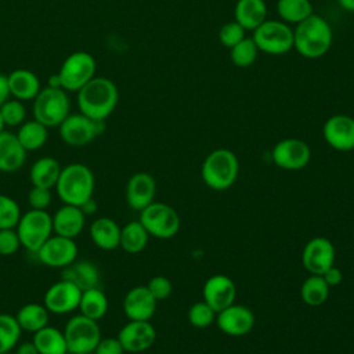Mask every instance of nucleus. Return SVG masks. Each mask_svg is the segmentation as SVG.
I'll list each match as a JSON object with an SVG mask.
<instances>
[{
    "label": "nucleus",
    "mask_w": 354,
    "mask_h": 354,
    "mask_svg": "<svg viewBox=\"0 0 354 354\" xmlns=\"http://www.w3.org/2000/svg\"><path fill=\"white\" fill-rule=\"evenodd\" d=\"M119 101L116 84L105 76H94L77 91L79 112L95 119L105 120L112 115Z\"/></svg>",
    "instance_id": "obj_1"
},
{
    "label": "nucleus",
    "mask_w": 354,
    "mask_h": 354,
    "mask_svg": "<svg viewBox=\"0 0 354 354\" xmlns=\"http://www.w3.org/2000/svg\"><path fill=\"white\" fill-rule=\"evenodd\" d=\"M333 40L330 25L325 18L311 14L293 29V47L304 58L317 59L324 57Z\"/></svg>",
    "instance_id": "obj_2"
},
{
    "label": "nucleus",
    "mask_w": 354,
    "mask_h": 354,
    "mask_svg": "<svg viewBox=\"0 0 354 354\" xmlns=\"http://www.w3.org/2000/svg\"><path fill=\"white\" fill-rule=\"evenodd\" d=\"M95 178L91 169L83 163H71L61 169L55 191L62 203L82 206L93 198Z\"/></svg>",
    "instance_id": "obj_3"
},
{
    "label": "nucleus",
    "mask_w": 354,
    "mask_h": 354,
    "mask_svg": "<svg viewBox=\"0 0 354 354\" xmlns=\"http://www.w3.org/2000/svg\"><path fill=\"white\" fill-rule=\"evenodd\" d=\"M239 174V160L236 155L227 148L212 151L203 160L201 177L210 189L224 191L231 188Z\"/></svg>",
    "instance_id": "obj_4"
},
{
    "label": "nucleus",
    "mask_w": 354,
    "mask_h": 354,
    "mask_svg": "<svg viewBox=\"0 0 354 354\" xmlns=\"http://www.w3.org/2000/svg\"><path fill=\"white\" fill-rule=\"evenodd\" d=\"M68 91L61 87L46 86L33 100V119L47 129L58 127L71 113Z\"/></svg>",
    "instance_id": "obj_5"
},
{
    "label": "nucleus",
    "mask_w": 354,
    "mask_h": 354,
    "mask_svg": "<svg viewBox=\"0 0 354 354\" xmlns=\"http://www.w3.org/2000/svg\"><path fill=\"white\" fill-rule=\"evenodd\" d=\"M15 230L22 248L36 254L41 245L54 234L51 214L47 210L30 209L21 214Z\"/></svg>",
    "instance_id": "obj_6"
},
{
    "label": "nucleus",
    "mask_w": 354,
    "mask_h": 354,
    "mask_svg": "<svg viewBox=\"0 0 354 354\" xmlns=\"http://www.w3.org/2000/svg\"><path fill=\"white\" fill-rule=\"evenodd\" d=\"M64 336L71 354H93L101 340L98 321L90 319L82 314L71 317L64 329Z\"/></svg>",
    "instance_id": "obj_7"
},
{
    "label": "nucleus",
    "mask_w": 354,
    "mask_h": 354,
    "mask_svg": "<svg viewBox=\"0 0 354 354\" xmlns=\"http://www.w3.org/2000/svg\"><path fill=\"white\" fill-rule=\"evenodd\" d=\"M138 221L148 231L149 236L159 239L173 238L181 227L178 213L170 205L155 201L140 212Z\"/></svg>",
    "instance_id": "obj_8"
},
{
    "label": "nucleus",
    "mask_w": 354,
    "mask_h": 354,
    "mask_svg": "<svg viewBox=\"0 0 354 354\" xmlns=\"http://www.w3.org/2000/svg\"><path fill=\"white\" fill-rule=\"evenodd\" d=\"M253 41L259 51L282 55L293 48V29L283 21L266 19L253 30Z\"/></svg>",
    "instance_id": "obj_9"
},
{
    "label": "nucleus",
    "mask_w": 354,
    "mask_h": 354,
    "mask_svg": "<svg viewBox=\"0 0 354 354\" xmlns=\"http://www.w3.org/2000/svg\"><path fill=\"white\" fill-rule=\"evenodd\" d=\"M95 66L94 57L87 51H75L69 54L57 73L61 87L65 91L77 93L95 76Z\"/></svg>",
    "instance_id": "obj_10"
},
{
    "label": "nucleus",
    "mask_w": 354,
    "mask_h": 354,
    "mask_svg": "<svg viewBox=\"0 0 354 354\" xmlns=\"http://www.w3.org/2000/svg\"><path fill=\"white\" fill-rule=\"evenodd\" d=\"M105 130V120L91 119L82 112L69 113L58 126L61 140L71 147H84Z\"/></svg>",
    "instance_id": "obj_11"
},
{
    "label": "nucleus",
    "mask_w": 354,
    "mask_h": 354,
    "mask_svg": "<svg viewBox=\"0 0 354 354\" xmlns=\"http://www.w3.org/2000/svg\"><path fill=\"white\" fill-rule=\"evenodd\" d=\"M79 248L75 239L53 234L36 252L41 264L50 268H65L77 259Z\"/></svg>",
    "instance_id": "obj_12"
},
{
    "label": "nucleus",
    "mask_w": 354,
    "mask_h": 354,
    "mask_svg": "<svg viewBox=\"0 0 354 354\" xmlns=\"http://www.w3.org/2000/svg\"><path fill=\"white\" fill-rule=\"evenodd\" d=\"M272 162L283 170H301L311 159V149L300 138H283L278 141L271 152Z\"/></svg>",
    "instance_id": "obj_13"
},
{
    "label": "nucleus",
    "mask_w": 354,
    "mask_h": 354,
    "mask_svg": "<svg viewBox=\"0 0 354 354\" xmlns=\"http://www.w3.org/2000/svg\"><path fill=\"white\" fill-rule=\"evenodd\" d=\"M82 290L72 282L61 278L46 290L43 304L50 314L64 315L73 313L79 307Z\"/></svg>",
    "instance_id": "obj_14"
},
{
    "label": "nucleus",
    "mask_w": 354,
    "mask_h": 354,
    "mask_svg": "<svg viewBox=\"0 0 354 354\" xmlns=\"http://www.w3.org/2000/svg\"><path fill=\"white\" fill-rule=\"evenodd\" d=\"M336 250L333 243L325 236L311 238L303 248L301 264L313 275H322L335 266Z\"/></svg>",
    "instance_id": "obj_15"
},
{
    "label": "nucleus",
    "mask_w": 354,
    "mask_h": 354,
    "mask_svg": "<svg viewBox=\"0 0 354 354\" xmlns=\"http://www.w3.org/2000/svg\"><path fill=\"white\" fill-rule=\"evenodd\" d=\"M118 339L124 353L140 354L153 346L156 330L149 321H129L120 328Z\"/></svg>",
    "instance_id": "obj_16"
},
{
    "label": "nucleus",
    "mask_w": 354,
    "mask_h": 354,
    "mask_svg": "<svg viewBox=\"0 0 354 354\" xmlns=\"http://www.w3.org/2000/svg\"><path fill=\"white\" fill-rule=\"evenodd\" d=\"M325 142L339 151L348 152L354 149V118L348 115H333L322 126Z\"/></svg>",
    "instance_id": "obj_17"
},
{
    "label": "nucleus",
    "mask_w": 354,
    "mask_h": 354,
    "mask_svg": "<svg viewBox=\"0 0 354 354\" xmlns=\"http://www.w3.org/2000/svg\"><path fill=\"white\" fill-rule=\"evenodd\" d=\"M218 329L228 336H243L254 326L253 311L243 304H231L216 315Z\"/></svg>",
    "instance_id": "obj_18"
},
{
    "label": "nucleus",
    "mask_w": 354,
    "mask_h": 354,
    "mask_svg": "<svg viewBox=\"0 0 354 354\" xmlns=\"http://www.w3.org/2000/svg\"><path fill=\"white\" fill-rule=\"evenodd\" d=\"M202 296L203 300L216 313H218L235 303L236 285L230 277L224 274H216L206 279L202 289Z\"/></svg>",
    "instance_id": "obj_19"
},
{
    "label": "nucleus",
    "mask_w": 354,
    "mask_h": 354,
    "mask_svg": "<svg viewBox=\"0 0 354 354\" xmlns=\"http://www.w3.org/2000/svg\"><path fill=\"white\" fill-rule=\"evenodd\" d=\"M156 194V181L147 171L134 173L126 184V202L130 209L141 212L151 205Z\"/></svg>",
    "instance_id": "obj_20"
},
{
    "label": "nucleus",
    "mask_w": 354,
    "mask_h": 354,
    "mask_svg": "<svg viewBox=\"0 0 354 354\" xmlns=\"http://www.w3.org/2000/svg\"><path fill=\"white\" fill-rule=\"evenodd\" d=\"M156 311V299L147 286L131 288L123 299V313L129 321H149Z\"/></svg>",
    "instance_id": "obj_21"
},
{
    "label": "nucleus",
    "mask_w": 354,
    "mask_h": 354,
    "mask_svg": "<svg viewBox=\"0 0 354 354\" xmlns=\"http://www.w3.org/2000/svg\"><path fill=\"white\" fill-rule=\"evenodd\" d=\"M51 218L53 232L65 238H77L86 225V214L79 206L73 205L64 203L55 210Z\"/></svg>",
    "instance_id": "obj_22"
},
{
    "label": "nucleus",
    "mask_w": 354,
    "mask_h": 354,
    "mask_svg": "<svg viewBox=\"0 0 354 354\" xmlns=\"http://www.w3.org/2000/svg\"><path fill=\"white\" fill-rule=\"evenodd\" d=\"M26 151L19 144L14 133L3 130L0 133V171L1 173H15L18 171L25 160Z\"/></svg>",
    "instance_id": "obj_23"
},
{
    "label": "nucleus",
    "mask_w": 354,
    "mask_h": 354,
    "mask_svg": "<svg viewBox=\"0 0 354 354\" xmlns=\"http://www.w3.org/2000/svg\"><path fill=\"white\" fill-rule=\"evenodd\" d=\"M10 95L19 101H30L41 90L37 75L29 69L18 68L7 75Z\"/></svg>",
    "instance_id": "obj_24"
},
{
    "label": "nucleus",
    "mask_w": 354,
    "mask_h": 354,
    "mask_svg": "<svg viewBox=\"0 0 354 354\" xmlns=\"http://www.w3.org/2000/svg\"><path fill=\"white\" fill-rule=\"evenodd\" d=\"M120 225L111 217H97L90 224L88 232L93 243L105 252L115 250L119 248L120 241Z\"/></svg>",
    "instance_id": "obj_25"
},
{
    "label": "nucleus",
    "mask_w": 354,
    "mask_h": 354,
    "mask_svg": "<svg viewBox=\"0 0 354 354\" xmlns=\"http://www.w3.org/2000/svg\"><path fill=\"white\" fill-rule=\"evenodd\" d=\"M61 278L72 282L83 292L91 288H97L100 285L101 274L93 261L76 259L68 267L62 268Z\"/></svg>",
    "instance_id": "obj_26"
},
{
    "label": "nucleus",
    "mask_w": 354,
    "mask_h": 354,
    "mask_svg": "<svg viewBox=\"0 0 354 354\" xmlns=\"http://www.w3.org/2000/svg\"><path fill=\"white\" fill-rule=\"evenodd\" d=\"M267 19L264 0H238L234 8V21L245 30H254Z\"/></svg>",
    "instance_id": "obj_27"
},
{
    "label": "nucleus",
    "mask_w": 354,
    "mask_h": 354,
    "mask_svg": "<svg viewBox=\"0 0 354 354\" xmlns=\"http://www.w3.org/2000/svg\"><path fill=\"white\" fill-rule=\"evenodd\" d=\"M59 162L53 156H43L39 158L29 170V180L32 185L43 187V188H54L59 173H61Z\"/></svg>",
    "instance_id": "obj_28"
},
{
    "label": "nucleus",
    "mask_w": 354,
    "mask_h": 354,
    "mask_svg": "<svg viewBox=\"0 0 354 354\" xmlns=\"http://www.w3.org/2000/svg\"><path fill=\"white\" fill-rule=\"evenodd\" d=\"M32 343L36 347L37 354H66L68 353V346H66L64 332L50 325H46L40 330L35 332Z\"/></svg>",
    "instance_id": "obj_29"
},
{
    "label": "nucleus",
    "mask_w": 354,
    "mask_h": 354,
    "mask_svg": "<svg viewBox=\"0 0 354 354\" xmlns=\"http://www.w3.org/2000/svg\"><path fill=\"white\" fill-rule=\"evenodd\" d=\"M50 313L43 303H26L15 314V319L22 330L35 333L48 325Z\"/></svg>",
    "instance_id": "obj_30"
},
{
    "label": "nucleus",
    "mask_w": 354,
    "mask_h": 354,
    "mask_svg": "<svg viewBox=\"0 0 354 354\" xmlns=\"http://www.w3.org/2000/svg\"><path fill=\"white\" fill-rule=\"evenodd\" d=\"M108 307H109V303H108L106 295L97 286V288H91L82 292L77 310H79V314L90 319L100 321L105 317Z\"/></svg>",
    "instance_id": "obj_31"
},
{
    "label": "nucleus",
    "mask_w": 354,
    "mask_h": 354,
    "mask_svg": "<svg viewBox=\"0 0 354 354\" xmlns=\"http://www.w3.org/2000/svg\"><path fill=\"white\" fill-rule=\"evenodd\" d=\"M148 239L149 234L138 220L129 221L120 228L119 248H122L126 253L137 254L147 248Z\"/></svg>",
    "instance_id": "obj_32"
},
{
    "label": "nucleus",
    "mask_w": 354,
    "mask_h": 354,
    "mask_svg": "<svg viewBox=\"0 0 354 354\" xmlns=\"http://www.w3.org/2000/svg\"><path fill=\"white\" fill-rule=\"evenodd\" d=\"M15 136L24 149L26 152H32L40 149L47 142L48 129L36 119L25 120L21 126H18Z\"/></svg>",
    "instance_id": "obj_33"
},
{
    "label": "nucleus",
    "mask_w": 354,
    "mask_h": 354,
    "mask_svg": "<svg viewBox=\"0 0 354 354\" xmlns=\"http://www.w3.org/2000/svg\"><path fill=\"white\" fill-rule=\"evenodd\" d=\"M329 286L322 278V275L310 274L308 278L304 279L300 288V297L304 304L310 307L322 306L329 296Z\"/></svg>",
    "instance_id": "obj_34"
},
{
    "label": "nucleus",
    "mask_w": 354,
    "mask_h": 354,
    "mask_svg": "<svg viewBox=\"0 0 354 354\" xmlns=\"http://www.w3.org/2000/svg\"><path fill=\"white\" fill-rule=\"evenodd\" d=\"M277 12L281 21L286 24H295L304 21L313 12V4L310 0H278Z\"/></svg>",
    "instance_id": "obj_35"
},
{
    "label": "nucleus",
    "mask_w": 354,
    "mask_h": 354,
    "mask_svg": "<svg viewBox=\"0 0 354 354\" xmlns=\"http://www.w3.org/2000/svg\"><path fill=\"white\" fill-rule=\"evenodd\" d=\"M22 329L15 315L0 313V354L14 350L18 346Z\"/></svg>",
    "instance_id": "obj_36"
},
{
    "label": "nucleus",
    "mask_w": 354,
    "mask_h": 354,
    "mask_svg": "<svg viewBox=\"0 0 354 354\" xmlns=\"http://www.w3.org/2000/svg\"><path fill=\"white\" fill-rule=\"evenodd\" d=\"M259 55V48L253 39H242L238 44L230 48L231 62L238 68H249L254 64Z\"/></svg>",
    "instance_id": "obj_37"
},
{
    "label": "nucleus",
    "mask_w": 354,
    "mask_h": 354,
    "mask_svg": "<svg viewBox=\"0 0 354 354\" xmlns=\"http://www.w3.org/2000/svg\"><path fill=\"white\" fill-rule=\"evenodd\" d=\"M217 313L205 301L194 303L188 310V322L198 329H205L216 321Z\"/></svg>",
    "instance_id": "obj_38"
},
{
    "label": "nucleus",
    "mask_w": 354,
    "mask_h": 354,
    "mask_svg": "<svg viewBox=\"0 0 354 354\" xmlns=\"http://www.w3.org/2000/svg\"><path fill=\"white\" fill-rule=\"evenodd\" d=\"M0 116L4 123V126H21L25 122L26 118V109L22 101L17 98H8L1 106H0Z\"/></svg>",
    "instance_id": "obj_39"
},
{
    "label": "nucleus",
    "mask_w": 354,
    "mask_h": 354,
    "mask_svg": "<svg viewBox=\"0 0 354 354\" xmlns=\"http://www.w3.org/2000/svg\"><path fill=\"white\" fill-rule=\"evenodd\" d=\"M21 214L18 202L6 194H0V230L15 228Z\"/></svg>",
    "instance_id": "obj_40"
},
{
    "label": "nucleus",
    "mask_w": 354,
    "mask_h": 354,
    "mask_svg": "<svg viewBox=\"0 0 354 354\" xmlns=\"http://www.w3.org/2000/svg\"><path fill=\"white\" fill-rule=\"evenodd\" d=\"M242 39H245V29L236 21L224 24L218 30V40L227 48L234 47Z\"/></svg>",
    "instance_id": "obj_41"
},
{
    "label": "nucleus",
    "mask_w": 354,
    "mask_h": 354,
    "mask_svg": "<svg viewBox=\"0 0 354 354\" xmlns=\"http://www.w3.org/2000/svg\"><path fill=\"white\" fill-rule=\"evenodd\" d=\"M51 201H53L51 189L48 188L32 185V188L28 192V205L30 206V209L47 210L48 206L51 205Z\"/></svg>",
    "instance_id": "obj_42"
},
{
    "label": "nucleus",
    "mask_w": 354,
    "mask_h": 354,
    "mask_svg": "<svg viewBox=\"0 0 354 354\" xmlns=\"http://www.w3.org/2000/svg\"><path fill=\"white\" fill-rule=\"evenodd\" d=\"M21 241L15 228L0 230V254L12 256L21 248Z\"/></svg>",
    "instance_id": "obj_43"
},
{
    "label": "nucleus",
    "mask_w": 354,
    "mask_h": 354,
    "mask_svg": "<svg viewBox=\"0 0 354 354\" xmlns=\"http://www.w3.org/2000/svg\"><path fill=\"white\" fill-rule=\"evenodd\" d=\"M145 286L148 288L151 295L156 299V301L167 299L173 292L171 281L167 277H163V275L152 277Z\"/></svg>",
    "instance_id": "obj_44"
},
{
    "label": "nucleus",
    "mask_w": 354,
    "mask_h": 354,
    "mask_svg": "<svg viewBox=\"0 0 354 354\" xmlns=\"http://www.w3.org/2000/svg\"><path fill=\"white\" fill-rule=\"evenodd\" d=\"M124 350L116 337H101L93 354H123Z\"/></svg>",
    "instance_id": "obj_45"
},
{
    "label": "nucleus",
    "mask_w": 354,
    "mask_h": 354,
    "mask_svg": "<svg viewBox=\"0 0 354 354\" xmlns=\"http://www.w3.org/2000/svg\"><path fill=\"white\" fill-rule=\"evenodd\" d=\"M322 278L325 279V282L328 283L329 288H333V286H337V285L343 281V274H342L340 268L332 266L330 268H328V270L322 274Z\"/></svg>",
    "instance_id": "obj_46"
},
{
    "label": "nucleus",
    "mask_w": 354,
    "mask_h": 354,
    "mask_svg": "<svg viewBox=\"0 0 354 354\" xmlns=\"http://www.w3.org/2000/svg\"><path fill=\"white\" fill-rule=\"evenodd\" d=\"M10 88L7 82V75L0 73V106L10 98Z\"/></svg>",
    "instance_id": "obj_47"
},
{
    "label": "nucleus",
    "mask_w": 354,
    "mask_h": 354,
    "mask_svg": "<svg viewBox=\"0 0 354 354\" xmlns=\"http://www.w3.org/2000/svg\"><path fill=\"white\" fill-rule=\"evenodd\" d=\"M15 350H17L19 354H37L36 347L33 346V343H32V342L22 343V344L17 346V347H15Z\"/></svg>",
    "instance_id": "obj_48"
},
{
    "label": "nucleus",
    "mask_w": 354,
    "mask_h": 354,
    "mask_svg": "<svg viewBox=\"0 0 354 354\" xmlns=\"http://www.w3.org/2000/svg\"><path fill=\"white\" fill-rule=\"evenodd\" d=\"M80 209L83 210V213L87 216H90V214H94L95 212H97V203H95V201H94V198H91V199H88L86 203H83L82 206H80Z\"/></svg>",
    "instance_id": "obj_49"
},
{
    "label": "nucleus",
    "mask_w": 354,
    "mask_h": 354,
    "mask_svg": "<svg viewBox=\"0 0 354 354\" xmlns=\"http://www.w3.org/2000/svg\"><path fill=\"white\" fill-rule=\"evenodd\" d=\"M337 3L344 11L354 12V0H337Z\"/></svg>",
    "instance_id": "obj_50"
},
{
    "label": "nucleus",
    "mask_w": 354,
    "mask_h": 354,
    "mask_svg": "<svg viewBox=\"0 0 354 354\" xmlns=\"http://www.w3.org/2000/svg\"><path fill=\"white\" fill-rule=\"evenodd\" d=\"M4 127H6V126H4V123H3V120H1V116H0V133H1V131H3V130H4Z\"/></svg>",
    "instance_id": "obj_51"
},
{
    "label": "nucleus",
    "mask_w": 354,
    "mask_h": 354,
    "mask_svg": "<svg viewBox=\"0 0 354 354\" xmlns=\"http://www.w3.org/2000/svg\"><path fill=\"white\" fill-rule=\"evenodd\" d=\"M1 354H19L15 348L14 350H11V351H7V353H1Z\"/></svg>",
    "instance_id": "obj_52"
},
{
    "label": "nucleus",
    "mask_w": 354,
    "mask_h": 354,
    "mask_svg": "<svg viewBox=\"0 0 354 354\" xmlns=\"http://www.w3.org/2000/svg\"><path fill=\"white\" fill-rule=\"evenodd\" d=\"M123 354H131V353H123Z\"/></svg>",
    "instance_id": "obj_53"
}]
</instances>
